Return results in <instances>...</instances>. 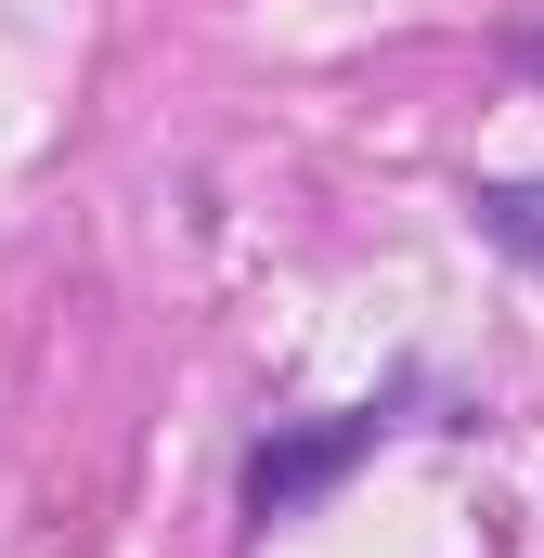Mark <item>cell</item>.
Segmentation results:
<instances>
[{
  "mask_svg": "<svg viewBox=\"0 0 544 558\" xmlns=\"http://www.w3.org/2000/svg\"><path fill=\"white\" fill-rule=\"evenodd\" d=\"M376 454V403L363 416H311V428H272L260 454H247V520H298V507H324L350 468Z\"/></svg>",
  "mask_w": 544,
  "mask_h": 558,
  "instance_id": "6da1fadb",
  "label": "cell"
},
{
  "mask_svg": "<svg viewBox=\"0 0 544 558\" xmlns=\"http://www.w3.org/2000/svg\"><path fill=\"white\" fill-rule=\"evenodd\" d=\"M467 221H480V247H506V260H532V274H544V182H480Z\"/></svg>",
  "mask_w": 544,
  "mask_h": 558,
  "instance_id": "7a4b0ae2",
  "label": "cell"
}]
</instances>
